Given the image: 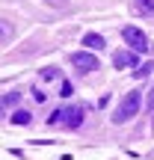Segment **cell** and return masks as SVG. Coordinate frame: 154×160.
Here are the masks:
<instances>
[{"mask_svg": "<svg viewBox=\"0 0 154 160\" xmlns=\"http://www.w3.org/2000/svg\"><path fill=\"white\" fill-rule=\"evenodd\" d=\"M71 65H74L80 74H89V71H98V68H101V59L92 57L89 51H77V53H71Z\"/></svg>", "mask_w": 154, "mask_h": 160, "instance_id": "3", "label": "cell"}, {"mask_svg": "<svg viewBox=\"0 0 154 160\" xmlns=\"http://www.w3.org/2000/svg\"><path fill=\"white\" fill-rule=\"evenodd\" d=\"M42 77L45 80H57V77H62V71H59L57 65H47V68H42Z\"/></svg>", "mask_w": 154, "mask_h": 160, "instance_id": "11", "label": "cell"}, {"mask_svg": "<svg viewBox=\"0 0 154 160\" xmlns=\"http://www.w3.org/2000/svg\"><path fill=\"white\" fill-rule=\"evenodd\" d=\"M122 42H125L131 51H139V53L148 51V36H145L139 27H131V24H127V27H122Z\"/></svg>", "mask_w": 154, "mask_h": 160, "instance_id": "2", "label": "cell"}, {"mask_svg": "<svg viewBox=\"0 0 154 160\" xmlns=\"http://www.w3.org/2000/svg\"><path fill=\"white\" fill-rule=\"evenodd\" d=\"M62 125L68 128V131H77V128L83 125V107H80V104H68V107L62 110Z\"/></svg>", "mask_w": 154, "mask_h": 160, "instance_id": "4", "label": "cell"}, {"mask_svg": "<svg viewBox=\"0 0 154 160\" xmlns=\"http://www.w3.org/2000/svg\"><path fill=\"white\" fill-rule=\"evenodd\" d=\"M145 107H148V113H154V86H151V92H148V104H145Z\"/></svg>", "mask_w": 154, "mask_h": 160, "instance_id": "16", "label": "cell"}, {"mask_svg": "<svg viewBox=\"0 0 154 160\" xmlns=\"http://www.w3.org/2000/svg\"><path fill=\"white\" fill-rule=\"evenodd\" d=\"M12 122H15V125H30L33 116H30V110H15V113H12Z\"/></svg>", "mask_w": 154, "mask_h": 160, "instance_id": "10", "label": "cell"}, {"mask_svg": "<svg viewBox=\"0 0 154 160\" xmlns=\"http://www.w3.org/2000/svg\"><path fill=\"white\" fill-rule=\"evenodd\" d=\"M133 12L139 18H154V0H133Z\"/></svg>", "mask_w": 154, "mask_h": 160, "instance_id": "7", "label": "cell"}, {"mask_svg": "<svg viewBox=\"0 0 154 160\" xmlns=\"http://www.w3.org/2000/svg\"><path fill=\"white\" fill-rule=\"evenodd\" d=\"M139 107H142V92H139V89H131V92L125 95V101H122V107L113 113V122H116V125H122V122H131L133 116L139 113Z\"/></svg>", "mask_w": 154, "mask_h": 160, "instance_id": "1", "label": "cell"}, {"mask_svg": "<svg viewBox=\"0 0 154 160\" xmlns=\"http://www.w3.org/2000/svg\"><path fill=\"white\" fill-rule=\"evenodd\" d=\"M47 3H51L53 9H65V6H68V0H47Z\"/></svg>", "mask_w": 154, "mask_h": 160, "instance_id": "15", "label": "cell"}, {"mask_svg": "<svg viewBox=\"0 0 154 160\" xmlns=\"http://www.w3.org/2000/svg\"><path fill=\"white\" fill-rule=\"evenodd\" d=\"M12 36H15V24L9 18H0V42H9Z\"/></svg>", "mask_w": 154, "mask_h": 160, "instance_id": "9", "label": "cell"}, {"mask_svg": "<svg viewBox=\"0 0 154 160\" xmlns=\"http://www.w3.org/2000/svg\"><path fill=\"white\" fill-rule=\"evenodd\" d=\"M104 45H107V39L98 33H86L83 36V48H89V51H104Z\"/></svg>", "mask_w": 154, "mask_h": 160, "instance_id": "6", "label": "cell"}, {"mask_svg": "<svg viewBox=\"0 0 154 160\" xmlns=\"http://www.w3.org/2000/svg\"><path fill=\"white\" fill-rule=\"evenodd\" d=\"M154 71V62H145V65H139V71H137V77H148Z\"/></svg>", "mask_w": 154, "mask_h": 160, "instance_id": "12", "label": "cell"}, {"mask_svg": "<svg viewBox=\"0 0 154 160\" xmlns=\"http://www.w3.org/2000/svg\"><path fill=\"white\" fill-rule=\"evenodd\" d=\"M71 92H74V86H71V83H68V80H65V83H62V89H59V95H62V98H68V95H71Z\"/></svg>", "mask_w": 154, "mask_h": 160, "instance_id": "14", "label": "cell"}, {"mask_svg": "<svg viewBox=\"0 0 154 160\" xmlns=\"http://www.w3.org/2000/svg\"><path fill=\"white\" fill-rule=\"evenodd\" d=\"M137 62H139L137 51H116L113 53V65L116 68H137Z\"/></svg>", "mask_w": 154, "mask_h": 160, "instance_id": "5", "label": "cell"}, {"mask_svg": "<svg viewBox=\"0 0 154 160\" xmlns=\"http://www.w3.org/2000/svg\"><path fill=\"white\" fill-rule=\"evenodd\" d=\"M57 122H62V110H53V113L47 116V125H51V128L57 125Z\"/></svg>", "mask_w": 154, "mask_h": 160, "instance_id": "13", "label": "cell"}, {"mask_svg": "<svg viewBox=\"0 0 154 160\" xmlns=\"http://www.w3.org/2000/svg\"><path fill=\"white\" fill-rule=\"evenodd\" d=\"M18 101H21V92H6V95L0 98V119H3L6 110H9L12 104H18Z\"/></svg>", "mask_w": 154, "mask_h": 160, "instance_id": "8", "label": "cell"}]
</instances>
